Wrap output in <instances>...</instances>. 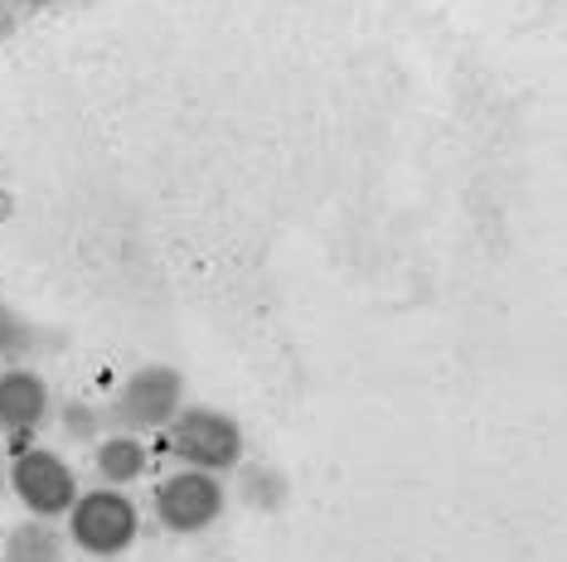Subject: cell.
Returning <instances> with one entry per match:
<instances>
[{
  "label": "cell",
  "mask_w": 567,
  "mask_h": 562,
  "mask_svg": "<svg viewBox=\"0 0 567 562\" xmlns=\"http://www.w3.org/2000/svg\"><path fill=\"white\" fill-rule=\"evenodd\" d=\"M6 490L20 500L24 519H49L59 523L63 514L73 509V500H79V470H73V461L63 451H54V446H16V451L6 456Z\"/></svg>",
  "instance_id": "cell-3"
},
{
  "label": "cell",
  "mask_w": 567,
  "mask_h": 562,
  "mask_svg": "<svg viewBox=\"0 0 567 562\" xmlns=\"http://www.w3.org/2000/svg\"><path fill=\"white\" fill-rule=\"evenodd\" d=\"M87 461H93L97 485H107V490H132L136 480L151 476V441L112 427L93 441V456H87Z\"/></svg>",
  "instance_id": "cell-7"
},
{
  "label": "cell",
  "mask_w": 567,
  "mask_h": 562,
  "mask_svg": "<svg viewBox=\"0 0 567 562\" xmlns=\"http://www.w3.org/2000/svg\"><path fill=\"white\" fill-rule=\"evenodd\" d=\"M69 539L49 519H20L0 543V562H69Z\"/></svg>",
  "instance_id": "cell-8"
},
{
  "label": "cell",
  "mask_w": 567,
  "mask_h": 562,
  "mask_svg": "<svg viewBox=\"0 0 567 562\" xmlns=\"http://www.w3.org/2000/svg\"><path fill=\"white\" fill-rule=\"evenodd\" d=\"M30 350H34V325L24 321L16 305L0 301V368H6V364H20Z\"/></svg>",
  "instance_id": "cell-9"
},
{
  "label": "cell",
  "mask_w": 567,
  "mask_h": 562,
  "mask_svg": "<svg viewBox=\"0 0 567 562\" xmlns=\"http://www.w3.org/2000/svg\"><path fill=\"white\" fill-rule=\"evenodd\" d=\"M161 437H165V451H171L175 466L209 470V476H224V480L238 476V466L248 461L243 422L209 403H185Z\"/></svg>",
  "instance_id": "cell-1"
},
{
  "label": "cell",
  "mask_w": 567,
  "mask_h": 562,
  "mask_svg": "<svg viewBox=\"0 0 567 562\" xmlns=\"http://www.w3.org/2000/svg\"><path fill=\"white\" fill-rule=\"evenodd\" d=\"M0 495H6V446H0Z\"/></svg>",
  "instance_id": "cell-12"
},
{
  "label": "cell",
  "mask_w": 567,
  "mask_h": 562,
  "mask_svg": "<svg viewBox=\"0 0 567 562\" xmlns=\"http://www.w3.org/2000/svg\"><path fill=\"white\" fill-rule=\"evenodd\" d=\"M189 403L185 374L175 364H136L132 374L117 383V398H112L107 422L117 431H132V437H161L175 422V413Z\"/></svg>",
  "instance_id": "cell-4"
},
{
  "label": "cell",
  "mask_w": 567,
  "mask_h": 562,
  "mask_svg": "<svg viewBox=\"0 0 567 562\" xmlns=\"http://www.w3.org/2000/svg\"><path fill=\"white\" fill-rule=\"evenodd\" d=\"M54 417V393L49 378L30 364L0 368V446H30Z\"/></svg>",
  "instance_id": "cell-6"
},
{
  "label": "cell",
  "mask_w": 567,
  "mask_h": 562,
  "mask_svg": "<svg viewBox=\"0 0 567 562\" xmlns=\"http://www.w3.org/2000/svg\"><path fill=\"white\" fill-rule=\"evenodd\" d=\"M16 10H49V6H59V0H10Z\"/></svg>",
  "instance_id": "cell-11"
},
{
  "label": "cell",
  "mask_w": 567,
  "mask_h": 562,
  "mask_svg": "<svg viewBox=\"0 0 567 562\" xmlns=\"http://www.w3.org/2000/svg\"><path fill=\"white\" fill-rule=\"evenodd\" d=\"M151 514L175 539H199V533H209L228 514V480L209 476V470L175 466L151 490Z\"/></svg>",
  "instance_id": "cell-5"
},
{
  "label": "cell",
  "mask_w": 567,
  "mask_h": 562,
  "mask_svg": "<svg viewBox=\"0 0 567 562\" xmlns=\"http://www.w3.org/2000/svg\"><path fill=\"white\" fill-rule=\"evenodd\" d=\"M59 427H63V437H69V441H97L102 437V417L87 403H69V407H63Z\"/></svg>",
  "instance_id": "cell-10"
},
{
  "label": "cell",
  "mask_w": 567,
  "mask_h": 562,
  "mask_svg": "<svg viewBox=\"0 0 567 562\" xmlns=\"http://www.w3.org/2000/svg\"><path fill=\"white\" fill-rule=\"evenodd\" d=\"M63 539H69L73 553L112 562L122 553H132L141 539V509L126 490H107V485H93V490H79L73 509L63 514Z\"/></svg>",
  "instance_id": "cell-2"
}]
</instances>
